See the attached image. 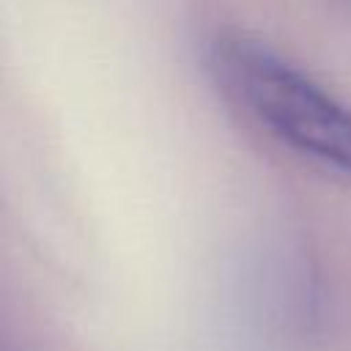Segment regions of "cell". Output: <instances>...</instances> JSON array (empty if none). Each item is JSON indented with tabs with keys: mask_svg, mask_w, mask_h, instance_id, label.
<instances>
[{
	"mask_svg": "<svg viewBox=\"0 0 351 351\" xmlns=\"http://www.w3.org/2000/svg\"><path fill=\"white\" fill-rule=\"evenodd\" d=\"M222 90L299 156L351 178V110L266 44L225 33L211 44Z\"/></svg>",
	"mask_w": 351,
	"mask_h": 351,
	"instance_id": "cell-1",
	"label": "cell"
}]
</instances>
